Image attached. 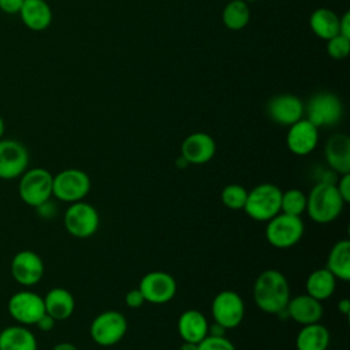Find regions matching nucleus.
Here are the masks:
<instances>
[{"label":"nucleus","mask_w":350,"mask_h":350,"mask_svg":"<svg viewBox=\"0 0 350 350\" xmlns=\"http://www.w3.org/2000/svg\"><path fill=\"white\" fill-rule=\"evenodd\" d=\"M94 343L103 347L116 345L127 332V320L118 310H104L97 314L89 328Z\"/></svg>","instance_id":"0eeeda50"},{"label":"nucleus","mask_w":350,"mask_h":350,"mask_svg":"<svg viewBox=\"0 0 350 350\" xmlns=\"http://www.w3.org/2000/svg\"><path fill=\"white\" fill-rule=\"evenodd\" d=\"M327 52L332 59L336 60H342L345 57H347L349 52H350V38L336 34L335 37L329 38L327 41Z\"/></svg>","instance_id":"7c9ffc66"},{"label":"nucleus","mask_w":350,"mask_h":350,"mask_svg":"<svg viewBox=\"0 0 350 350\" xmlns=\"http://www.w3.org/2000/svg\"><path fill=\"white\" fill-rule=\"evenodd\" d=\"M19 15L23 25L34 31L45 30L52 22V10L46 0H25Z\"/></svg>","instance_id":"4be33fe9"},{"label":"nucleus","mask_w":350,"mask_h":350,"mask_svg":"<svg viewBox=\"0 0 350 350\" xmlns=\"http://www.w3.org/2000/svg\"><path fill=\"white\" fill-rule=\"evenodd\" d=\"M253 298L260 310L276 314L287 306L290 299L287 278L278 269L262 271L254 282Z\"/></svg>","instance_id":"f257e3e1"},{"label":"nucleus","mask_w":350,"mask_h":350,"mask_svg":"<svg viewBox=\"0 0 350 350\" xmlns=\"http://www.w3.org/2000/svg\"><path fill=\"white\" fill-rule=\"evenodd\" d=\"M345 204L335 182L320 180L306 197V212L313 221L328 224L342 213Z\"/></svg>","instance_id":"f03ea898"},{"label":"nucleus","mask_w":350,"mask_h":350,"mask_svg":"<svg viewBox=\"0 0 350 350\" xmlns=\"http://www.w3.org/2000/svg\"><path fill=\"white\" fill-rule=\"evenodd\" d=\"M282 190L273 183H261L247 191L243 211L257 221H268L280 212Z\"/></svg>","instance_id":"7ed1b4c3"},{"label":"nucleus","mask_w":350,"mask_h":350,"mask_svg":"<svg viewBox=\"0 0 350 350\" xmlns=\"http://www.w3.org/2000/svg\"><path fill=\"white\" fill-rule=\"evenodd\" d=\"M336 287V278L327 269L319 268L313 271L306 279V294L317 301L328 299Z\"/></svg>","instance_id":"bb28decb"},{"label":"nucleus","mask_w":350,"mask_h":350,"mask_svg":"<svg viewBox=\"0 0 350 350\" xmlns=\"http://www.w3.org/2000/svg\"><path fill=\"white\" fill-rule=\"evenodd\" d=\"M90 191V178L79 168H67L53 176L52 196L63 202L82 201Z\"/></svg>","instance_id":"423d86ee"},{"label":"nucleus","mask_w":350,"mask_h":350,"mask_svg":"<svg viewBox=\"0 0 350 350\" xmlns=\"http://www.w3.org/2000/svg\"><path fill=\"white\" fill-rule=\"evenodd\" d=\"M198 343H191V342H183V345L179 347V350H198Z\"/></svg>","instance_id":"79ce46f5"},{"label":"nucleus","mask_w":350,"mask_h":350,"mask_svg":"<svg viewBox=\"0 0 350 350\" xmlns=\"http://www.w3.org/2000/svg\"><path fill=\"white\" fill-rule=\"evenodd\" d=\"M10 269L12 279L18 284L31 287L44 276V261L33 250H21L12 257Z\"/></svg>","instance_id":"4468645a"},{"label":"nucleus","mask_w":350,"mask_h":350,"mask_svg":"<svg viewBox=\"0 0 350 350\" xmlns=\"http://www.w3.org/2000/svg\"><path fill=\"white\" fill-rule=\"evenodd\" d=\"M216 153L215 139L202 131L191 133L180 145V156L189 164H205L212 160Z\"/></svg>","instance_id":"f3484780"},{"label":"nucleus","mask_w":350,"mask_h":350,"mask_svg":"<svg viewBox=\"0 0 350 350\" xmlns=\"http://www.w3.org/2000/svg\"><path fill=\"white\" fill-rule=\"evenodd\" d=\"M319 142V129L306 118L299 119L288 126L286 144L291 153L297 156H306L314 150Z\"/></svg>","instance_id":"dca6fc26"},{"label":"nucleus","mask_w":350,"mask_h":350,"mask_svg":"<svg viewBox=\"0 0 350 350\" xmlns=\"http://www.w3.org/2000/svg\"><path fill=\"white\" fill-rule=\"evenodd\" d=\"M340 197L343 198V201L347 204L350 201V174H345V175H339L338 182L335 183Z\"/></svg>","instance_id":"72a5a7b5"},{"label":"nucleus","mask_w":350,"mask_h":350,"mask_svg":"<svg viewBox=\"0 0 350 350\" xmlns=\"http://www.w3.org/2000/svg\"><path fill=\"white\" fill-rule=\"evenodd\" d=\"M223 23L230 30H242L250 21L249 4L243 0H230L221 14Z\"/></svg>","instance_id":"cd10ccee"},{"label":"nucleus","mask_w":350,"mask_h":350,"mask_svg":"<svg viewBox=\"0 0 350 350\" xmlns=\"http://www.w3.org/2000/svg\"><path fill=\"white\" fill-rule=\"evenodd\" d=\"M36 209H37V212L40 213V216L46 217V219H48V217H52V216L56 213V206L52 204L51 200L45 201L44 204H41V205L37 206Z\"/></svg>","instance_id":"e433bc0d"},{"label":"nucleus","mask_w":350,"mask_h":350,"mask_svg":"<svg viewBox=\"0 0 350 350\" xmlns=\"http://www.w3.org/2000/svg\"><path fill=\"white\" fill-rule=\"evenodd\" d=\"M45 313L56 321L67 320L75 309L74 295L64 287H53L44 297Z\"/></svg>","instance_id":"412c9836"},{"label":"nucleus","mask_w":350,"mask_h":350,"mask_svg":"<svg viewBox=\"0 0 350 350\" xmlns=\"http://www.w3.org/2000/svg\"><path fill=\"white\" fill-rule=\"evenodd\" d=\"M19 178L18 193L26 205L37 208L51 200L53 175L48 170L36 167L26 170Z\"/></svg>","instance_id":"39448f33"},{"label":"nucleus","mask_w":350,"mask_h":350,"mask_svg":"<svg viewBox=\"0 0 350 350\" xmlns=\"http://www.w3.org/2000/svg\"><path fill=\"white\" fill-rule=\"evenodd\" d=\"M198 350H237L231 340L226 336L206 335L198 345Z\"/></svg>","instance_id":"2f4dec72"},{"label":"nucleus","mask_w":350,"mask_h":350,"mask_svg":"<svg viewBox=\"0 0 350 350\" xmlns=\"http://www.w3.org/2000/svg\"><path fill=\"white\" fill-rule=\"evenodd\" d=\"M100 226L97 209L83 201L70 204L64 213V227L70 235L85 239L96 234Z\"/></svg>","instance_id":"1a4fd4ad"},{"label":"nucleus","mask_w":350,"mask_h":350,"mask_svg":"<svg viewBox=\"0 0 350 350\" xmlns=\"http://www.w3.org/2000/svg\"><path fill=\"white\" fill-rule=\"evenodd\" d=\"M338 310H339L342 314H345V316L349 314V312H350V302H349L347 298H342V299L338 302Z\"/></svg>","instance_id":"ea45409f"},{"label":"nucleus","mask_w":350,"mask_h":350,"mask_svg":"<svg viewBox=\"0 0 350 350\" xmlns=\"http://www.w3.org/2000/svg\"><path fill=\"white\" fill-rule=\"evenodd\" d=\"M243 1H246V3H250V1H252V3H253V1H256V0H243Z\"/></svg>","instance_id":"a18cd8bd"},{"label":"nucleus","mask_w":350,"mask_h":350,"mask_svg":"<svg viewBox=\"0 0 350 350\" xmlns=\"http://www.w3.org/2000/svg\"><path fill=\"white\" fill-rule=\"evenodd\" d=\"M124 302L129 308L131 309H137L139 306H142L145 304V299H144V295L142 293L139 291V288H133V290H129L126 297H124Z\"/></svg>","instance_id":"473e14b6"},{"label":"nucleus","mask_w":350,"mask_h":350,"mask_svg":"<svg viewBox=\"0 0 350 350\" xmlns=\"http://www.w3.org/2000/svg\"><path fill=\"white\" fill-rule=\"evenodd\" d=\"M305 111L306 119L319 129L338 124L343 115V105L336 94L319 92L309 98Z\"/></svg>","instance_id":"6e6552de"},{"label":"nucleus","mask_w":350,"mask_h":350,"mask_svg":"<svg viewBox=\"0 0 350 350\" xmlns=\"http://www.w3.org/2000/svg\"><path fill=\"white\" fill-rule=\"evenodd\" d=\"M325 268L339 280H350V241L340 239L329 250Z\"/></svg>","instance_id":"393cba45"},{"label":"nucleus","mask_w":350,"mask_h":350,"mask_svg":"<svg viewBox=\"0 0 350 350\" xmlns=\"http://www.w3.org/2000/svg\"><path fill=\"white\" fill-rule=\"evenodd\" d=\"M339 34L350 38V12H345L342 18H339Z\"/></svg>","instance_id":"4c0bfd02"},{"label":"nucleus","mask_w":350,"mask_h":350,"mask_svg":"<svg viewBox=\"0 0 350 350\" xmlns=\"http://www.w3.org/2000/svg\"><path fill=\"white\" fill-rule=\"evenodd\" d=\"M305 231L301 216H291L279 212L267 221L265 237L271 246L276 249H288L295 246Z\"/></svg>","instance_id":"20e7f679"},{"label":"nucleus","mask_w":350,"mask_h":350,"mask_svg":"<svg viewBox=\"0 0 350 350\" xmlns=\"http://www.w3.org/2000/svg\"><path fill=\"white\" fill-rule=\"evenodd\" d=\"M10 316L22 325H33L45 313L44 298L37 293L22 290L12 294L7 304Z\"/></svg>","instance_id":"9b49d317"},{"label":"nucleus","mask_w":350,"mask_h":350,"mask_svg":"<svg viewBox=\"0 0 350 350\" xmlns=\"http://www.w3.org/2000/svg\"><path fill=\"white\" fill-rule=\"evenodd\" d=\"M331 335L325 325L320 323L302 325L295 338L297 350H327Z\"/></svg>","instance_id":"b1692460"},{"label":"nucleus","mask_w":350,"mask_h":350,"mask_svg":"<svg viewBox=\"0 0 350 350\" xmlns=\"http://www.w3.org/2000/svg\"><path fill=\"white\" fill-rule=\"evenodd\" d=\"M55 323H56V320H55L53 317H51L48 313H44V314L38 319V321L36 323V325H37V328H38L40 331L48 332V331H51V329L55 327Z\"/></svg>","instance_id":"c9c22d12"},{"label":"nucleus","mask_w":350,"mask_h":350,"mask_svg":"<svg viewBox=\"0 0 350 350\" xmlns=\"http://www.w3.org/2000/svg\"><path fill=\"white\" fill-rule=\"evenodd\" d=\"M29 165V152L26 146L10 138L0 139V179L19 178Z\"/></svg>","instance_id":"ddd939ff"},{"label":"nucleus","mask_w":350,"mask_h":350,"mask_svg":"<svg viewBox=\"0 0 350 350\" xmlns=\"http://www.w3.org/2000/svg\"><path fill=\"white\" fill-rule=\"evenodd\" d=\"M208 320L197 309L185 310L178 319V332L183 342L200 343L208 335Z\"/></svg>","instance_id":"aec40b11"},{"label":"nucleus","mask_w":350,"mask_h":350,"mask_svg":"<svg viewBox=\"0 0 350 350\" xmlns=\"http://www.w3.org/2000/svg\"><path fill=\"white\" fill-rule=\"evenodd\" d=\"M286 309L288 317L301 325L319 323L323 317L321 301H317L309 294H301L294 298L290 297Z\"/></svg>","instance_id":"6ab92c4d"},{"label":"nucleus","mask_w":350,"mask_h":350,"mask_svg":"<svg viewBox=\"0 0 350 350\" xmlns=\"http://www.w3.org/2000/svg\"><path fill=\"white\" fill-rule=\"evenodd\" d=\"M309 25L312 31L325 41L339 34V16L329 8L314 10L309 18Z\"/></svg>","instance_id":"a878e982"},{"label":"nucleus","mask_w":350,"mask_h":350,"mask_svg":"<svg viewBox=\"0 0 350 350\" xmlns=\"http://www.w3.org/2000/svg\"><path fill=\"white\" fill-rule=\"evenodd\" d=\"M227 328H224L221 324L213 321L212 324L208 325V335L211 336H224Z\"/></svg>","instance_id":"58836bf2"},{"label":"nucleus","mask_w":350,"mask_h":350,"mask_svg":"<svg viewBox=\"0 0 350 350\" xmlns=\"http://www.w3.org/2000/svg\"><path fill=\"white\" fill-rule=\"evenodd\" d=\"M220 198H221V202L232 211L243 209L247 198V190L241 185L231 183L221 190Z\"/></svg>","instance_id":"c756f323"},{"label":"nucleus","mask_w":350,"mask_h":350,"mask_svg":"<svg viewBox=\"0 0 350 350\" xmlns=\"http://www.w3.org/2000/svg\"><path fill=\"white\" fill-rule=\"evenodd\" d=\"M4 130H5V124H4V120H3V118H1V115H0V139H1L3 135H4Z\"/></svg>","instance_id":"c03bdc74"},{"label":"nucleus","mask_w":350,"mask_h":350,"mask_svg":"<svg viewBox=\"0 0 350 350\" xmlns=\"http://www.w3.org/2000/svg\"><path fill=\"white\" fill-rule=\"evenodd\" d=\"M305 112L304 103L294 94L283 93L272 97L267 104L269 119L280 126H291L302 119Z\"/></svg>","instance_id":"2eb2a0df"},{"label":"nucleus","mask_w":350,"mask_h":350,"mask_svg":"<svg viewBox=\"0 0 350 350\" xmlns=\"http://www.w3.org/2000/svg\"><path fill=\"white\" fill-rule=\"evenodd\" d=\"M0 350H37V338L27 325H10L0 331Z\"/></svg>","instance_id":"5701e85b"},{"label":"nucleus","mask_w":350,"mask_h":350,"mask_svg":"<svg viewBox=\"0 0 350 350\" xmlns=\"http://www.w3.org/2000/svg\"><path fill=\"white\" fill-rule=\"evenodd\" d=\"M324 157L335 174H350V138L343 133L331 135L324 146Z\"/></svg>","instance_id":"a211bd4d"},{"label":"nucleus","mask_w":350,"mask_h":350,"mask_svg":"<svg viewBox=\"0 0 350 350\" xmlns=\"http://www.w3.org/2000/svg\"><path fill=\"white\" fill-rule=\"evenodd\" d=\"M145 302L161 305L170 302L176 294V282L174 276L163 271H152L144 275L138 284Z\"/></svg>","instance_id":"f8f14e48"},{"label":"nucleus","mask_w":350,"mask_h":350,"mask_svg":"<svg viewBox=\"0 0 350 350\" xmlns=\"http://www.w3.org/2000/svg\"><path fill=\"white\" fill-rule=\"evenodd\" d=\"M0 331H1V328H0Z\"/></svg>","instance_id":"49530a36"},{"label":"nucleus","mask_w":350,"mask_h":350,"mask_svg":"<svg viewBox=\"0 0 350 350\" xmlns=\"http://www.w3.org/2000/svg\"><path fill=\"white\" fill-rule=\"evenodd\" d=\"M213 321L231 329L238 327L245 316V302L242 297L232 290L217 293L212 301Z\"/></svg>","instance_id":"9d476101"},{"label":"nucleus","mask_w":350,"mask_h":350,"mask_svg":"<svg viewBox=\"0 0 350 350\" xmlns=\"http://www.w3.org/2000/svg\"><path fill=\"white\" fill-rule=\"evenodd\" d=\"M25 0H0V10L5 14H19Z\"/></svg>","instance_id":"f704fd0d"},{"label":"nucleus","mask_w":350,"mask_h":350,"mask_svg":"<svg viewBox=\"0 0 350 350\" xmlns=\"http://www.w3.org/2000/svg\"><path fill=\"white\" fill-rule=\"evenodd\" d=\"M175 164H176V167H178V168H180V170H182V168H186L189 163H187V161H186V160H185L182 156H179V157L176 159Z\"/></svg>","instance_id":"37998d69"},{"label":"nucleus","mask_w":350,"mask_h":350,"mask_svg":"<svg viewBox=\"0 0 350 350\" xmlns=\"http://www.w3.org/2000/svg\"><path fill=\"white\" fill-rule=\"evenodd\" d=\"M51 350H78V349L75 345H72L70 342H62V343L55 345Z\"/></svg>","instance_id":"a19ab883"},{"label":"nucleus","mask_w":350,"mask_h":350,"mask_svg":"<svg viewBox=\"0 0 350 350\" xmlns=\"http://www.w3.org/2000/svg\"><path fill=\"white\" fill-rule=\"evenodd\" d=\"M306 211V194L299 189H288L282 191L280 200V212L301 216Z\"/></svg>","instance_id":"c85d7f7f"}]
</instances>
